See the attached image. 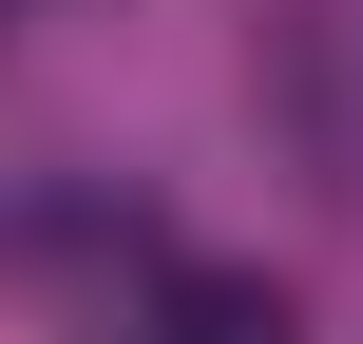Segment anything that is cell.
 Returning <instances> with one entry per match:
<instances>
[{"instance_id":"obj_1","label":"cell","mask_w":363,"mask_h":344,"mask_svg":"<svg viewBox=\"0 0 363 344\" xmlns=\"http://www.w3.org/2000/svg\"><path fill=\"white\" fill-rule=\"evenodd\" d=\"M153 344H287V287H249V268H191V287L153 306Z\"/></svg>"}]
</instances>
